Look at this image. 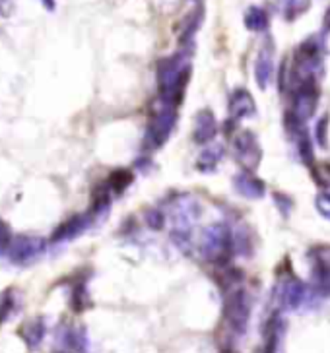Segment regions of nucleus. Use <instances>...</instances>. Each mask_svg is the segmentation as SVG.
<instances>
[{
  "mask_svg": "<svg viewBox=\"0 0 330 353\" xmlns=\"http://www.w3.org/2000/svg\"><path fill=\"white\" fill-rule=\"evenodd\" d=\"M21 336H23L26 343L30 345V350H37L39 343H41L43 336H45V322L41 319H33L28 324H23Z\"/></svg>",
  "mask_w": 330,
  "mask_h": 353,
  "instance_id": "nucleus-1",
  "label": "nucleus"
}]
</instances>
